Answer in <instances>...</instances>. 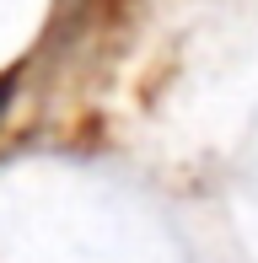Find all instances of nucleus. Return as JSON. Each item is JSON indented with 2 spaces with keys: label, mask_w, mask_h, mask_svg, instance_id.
Wrapping results in <instances>:
<instances>
[{
  "label": "nucleus",
  "mask_w": 258,
  "mask_h": 263,
  "mask_svg": "<svg viewBox=\"0 0 258 263\" xmlns=\"http://www.w3.org/2000/svg\"><path fill=\"white\" fill-rule=\"evenodd\" d=\"M6 97H11V81H0V102H6Z\"/></svg>",
  "instance_id": "nucleus-1"
}]
</instances>
